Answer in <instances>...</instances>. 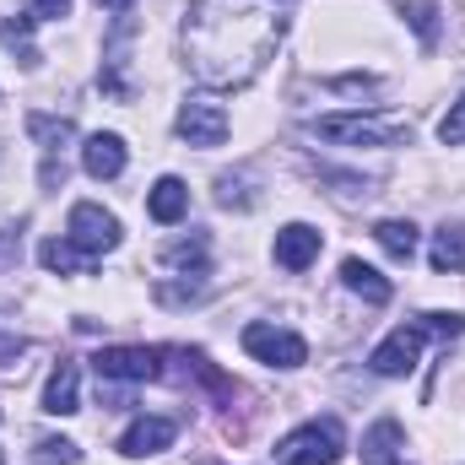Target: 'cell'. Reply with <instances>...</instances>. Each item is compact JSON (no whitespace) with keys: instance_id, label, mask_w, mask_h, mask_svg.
<instances>
[{"instance_id":"obj_5","label":"cell","mask_w":465,"mask_h":465,"mask_svg":"<svg viewBox=\"0 0 465 465\" xmlns=\"http://www.w3.org/2000/svg\"><path fill=\"white\" fill-rule=\"evenodd\" d=\"M243 351L271 362V368H303L309 362V341L298 331H287V325H271V320L243 325Z\"/></svg>"},{"instance_id":"obj_1","label":"cell","mask_w":465,"mask_h":465,"mask_svg":"<svg viewBox=\"0 0 465 465\" xmlns=\"http://www.w3.org/2000/svg\"><path fill=\"white\" fill-rule=\"evenodd\" d=\"M287 38V5L282 0H190L184 11V65L201 87L238 93L260 82V71L276 60Z\"/></svg>"},{"instance_id":"obj_30","label":"cell","mask_w":465,"mask_h":465,"mask_svg":"<svg viewBox=\"0 0 465 465\" xmlns=\"http://www.w3.org/2000/svg\"><path fill=\"white\" fill-rule=\"evenodd\" d=\"M395 465H406V460H395Z\"/></svg>"},{"instance_id":"obj_3","label":"cell","mask_w":465,"mask_h":465,"mask_svg":"<svg viewBox=\"0 0 465 465\" xmlns=\"http://www.w3.org/2000/svg\"><path fill=\"white\" fill-rule=\"evenodd\" d=\"M309 130L320 141H336V146H401V141H411V130L401 119H373V114H325Z\"/></svg>"},{"instance_id":"obj_11","label":"cell","mask_w":465,"mask_h":465,"mask_svg":"<svg viewBox=\"0 0 465 465\" xmlns=\"http://www.w3.org/2000/svg\"><path fill=\"white\" fill-rule=\"evenodd\" d=\"M124 163H130V152H124V135H114V130H98V135L82 141V168H87V179H119Z\"/></svg>"},{"instance_id":"obj_14","label":"cell","mask_w":465,"mask_h":465,"mask_svg":"<svg viewBox=\"0 0 465 465\" xmlns=\"http://www.w3.org/2000/svg\"><path fill=\"white\" fill-rule=\"evenodd\" d=\"M341 282H347L362 303H373V309H384V303H390V292H395V287H390V276H379L368 260H341Z\"/></svg>"},{"instance_id":"obj_17","label":"cell","mask_w":465,"mask_h":465,"mask_svg":"<svg viewBox=\"0 0 465 465\" xmlns=\"http://www.w3.org/2000/svg\"><path fill=\"white\" fill-rule=\"evenodd\" d=\"M33 27H38V16H33V11H27V16H5V22H0V44H5L27 71L44 60V54H38V44H33Z\"/></svg>"},{"instance_id":"obj_23","label":"cell","mask_w":465,"mask_h":465,"mask_svg":"<svg viewBox=\"0 0 465 465\" xmlns=\"http://www.w3.org/2000/svg\"><path fill=\"white\" fill-rule=\"evenodd\" d=\"M163 260H168V265H195V271H206V238H179V243L163 249Z\"/></svg>"},{"instance_id":"obj_9","label":"cell","mask_w":465,"mask_h":465,"mask_svg":"<svg viewBox=\"0 0 465 465\" xmlns=\"http://www.w3.org/2000/svg\"><path fill=\"white\" fill-rule=\"evenodd\" d=\"M173 439H179V422H173V417H135V422L119 433V455L146 460V455H163Z\"/></svg>"},{"instance_id":"obj_8","label":"cell","mask_w":465,"mask_h":465,"mask_svg":"<svg viewBox=\"0 0 465 465\" xmlns=\"http://www.w3.org/2000/svg\"><path fill=\"white\" fill-rule=\"evenodd\" d=\"M163 351L152 347H104L93 357V368H98V379H119V384H141V379H157L163 368Z\"/></svg>"},{"instance_id":"obj_31","label":"cell","mask_w":465,"mask_h":465,"mask_svg":"<svg viewBox=\"0 0 465 465\" xmlns=\"http://www.w3.org/2000/svg\"><path fill=\"white\" fill-rule=\"evenodd\" d=\"M282 5H287V0H282Z\"/></svg>"},{"instance_id":"obj_4","label":"cell","mask_w":465,"mask_h":465,"mask_svg":"<svg viewBox=\"0 0 465 465\" xmlns=\"http://www.w3.org/2000/svg\"><path fill=\"white\" fill-rule=\"evenodd\" d=\"M65 238L87 254V260H104V254H114L119 249V217L114 212H104L98 201H76L71 206V217H65Z\"/></svg>"},{"instance_id":"obj_25","label":"cell","mask_w":465,"mask_h":465,"mask_svg":"<svg viewBox=\"0 0 465 465\" xmlns=\"http://www.w3.org/2000/svg\"><path fill=\"white\" fill-rule=\"evenodd\" d=\"M243 184H249L243 173H238V179L223 173V179H217V201H223V206H238V212H243V206H254V195H243Z\"/></svg>"},{"instance_id":"obj_15","label":"cell","mask_w":465,"mask_h":465,"mask_svg":"<svg viewBox=\"0 0 465 465\" xmlns=\"http://www.w3.org/2000/svg\"><path fill=\"white\" fill-rule=\"evenodd\" d=\"M428 265H433L439 276H450V271H465V223H444V228L433 232Z\"/></svg>"},{"instance_id":"obj_26","label":"cell","mask_w":465,"mask_h":465,"mask_svg":"<svg viewBox=\"0 0 465 465\" xmlns=\"http://www.w3.org/2000/svg\"><path fill=\"white\" fill-rule=\"evenodd\" d=\"M22 260V228H0V271H16Z\"/></svg>"},{"instance_id":"obj_29","label":"cell","mask_w":465,"mask_h":465,"mask_svg":"<svg viewBox=\"0 0 465 465\" xmlns=\"http://www.w3.org/2000/svg\"><path fill=\"white\" fill-rule=\"evenodd\" d=\"M0 465H5V455H0Z\"/></svg>"},{"instance_id":"obj_2","label":"cell","mask_w":465,"mask_h":465,"mask_svg":"<svg viewBox=\"0 0 465 465\" xmlns=\"http://www.w3.org/2000/svg\"><path fill=\"white\" fill-rule=\"evenodd\" d=\"M347 455V428L341 417H314L303 428H292L276 444V465H336Z\"/></svg>"},{"instance_id":"obj_18","label":"cell","mask_w":465,"mask_h":465,"mask_svg":"<svg viewBox=\"0 0 465 465\" xmlns=\"http://www.w3.org/2000/svg\"><path fill=\"white\" fill-rule=\"evenodd\" d=\"M27 135L38 141V152L44 157H60L65 146H71V135H76V124L60 114H27Z\"/></svg>"},{"instance_id":"obj_16","label":"cell","mask_w":465,"mask_h":465,"mask_svg":"<svg viewBox=\"0 0 465 465\" xmlns=\"http://www.w3.org/2000/svg\"><path fill=\"white\" fill-rule=\"evenodd\" d=\"M38 260H44V271H54V276H82V271L98 265V260H87L71 238H44V243H38Z\"/></svg>"},{"instance_id":"obj_12","label":"cell","mask_w":465,"mask_h":465,"mask_svg":"<svg viewBox=\"0 0 465 465\" xmlns=\"http://www.w3.org/2000/svg\"><path fill=\"white\" fill-rule=\"evenodd\" d=\"M184 212H190V184H184V179H173V173H163V179L146 190V217H152V223H163V228H173Z\"/></svg>"},{"instance_id":"obj_27","label":"cell","mask_w":465,"mask_h":465,"mask_svg":"<svg viewBox=\"0 0 465 465\" xmlns=\"http://www.w3.org/2000/svg\"><path fill=\"white\" fill-rule=\"evenodd\" d=\"M33 16H38V22H54V16H71V0H33Z\"/></svg>"},{"instance_id":"obj_10","label":"cell","mask_w":465,"mask_h":465,"mask_svg":"<svg viewBox=\"0 0 465 465\" xmlns=\"http://www.w3.org/2000/svg\"><path fill=\"white\" fill-rule=\"evenodd\" d=\"M320 249H325V232L309 228V223H287L276 232V265L282 271H309L320 260Z\"/></svg>"},{"instance_id":"obj_19","label":"cell","mask_w":465,"mask_h":465,"mask_svg":"<svg viewBox=\"0 0 465 465\" xmlns=\"http://www.w3.org/2000/svg\"><path fill=\"white\" fill-rule=\"evenodd\" d=\"M395 450H401V422L395 417H379L362 433V465H395Z\"/></svg>"},{"instance_id":"obj_7","label":"cell","mask_w":465,"mask_h":465,"mask_svg":"<svg viewBox=\"0 0 465 465\" xmlns=\"http://www.w3.org/2000/svg\"><path fill=\"white\" fill-rule=\"evenodd\" d=\"M173 130H179L190 146H223V141H228V109H223L217 98L195 93V98H184V104H179Z\"/></svg>"},{"instance_id":"obj_24","label":"cell","mask_w":465,"mask_h":465,"mask_svg":"<svg viewBox=\"0 0 465 465\" xmlns=\"http://www.w3.org/2000/svg\"><path fill=\"white\" fill-rule=\"evenodd\" d=\"M439 141L444 146H465V93L450 104V114L439 119Z\"/></svg>"},{"instance_id":"obj_21","label":"cell","mask_w":465,"mask_h":465,"mask_svg":"<svg viewBox=\"0 0 465 465\" xmlns=\"http://www.w3.org/2000/svg\"><path fill=\"white\" fill-rule=\"evenodd\" d=\"M401 16H406V27L422 38V49L439 44V5H433V0H401Z\"/></svg>"},{"instance_id":"obj_28","label":"cell","mask_w":465,"mask_h":465,"mask_svg":"<svg viewBox=\"0 0 465 465\" xmlns=\"http://www.w3.org/2000/svg\"><path fill=\"white\" fill-rule=\"evenodd\" d=\"M98 5H109V11H124V5H130V0H98Z\"/></svg>"},{"instance_id":"obj_20","label":"cell","mask_w":465,"mask_h":465,"mask_svg":"<svg viewBox=\"0 0 465 465\" xmlns=\"http://www.w3.org/2000/svg\"><path fill=\"white\" fill-rule=\"evenodd\" d=\"M373 238H379V249L395 254V260H411V254H417V228L401 223V217H384V223L373 228Z\"/></svg>"},{"instance_id":"obj_13","label":"cell","mask_w":465,"mask_h":465,"mask_svg":"<svg viewBox=\"0 0 465 465\" xmlns=\"http://www.w3.org/2000/svg\"><path fill=\"white\" fill-rule=\"evenodd\" d=\"M44 411L49 417L82 411V373H76V362H54V373L44 379Z\"/></svg>"},{"instance_id":"obj_6","label":"cell","mask_w":465,"mask_h":465,"mask_svg":"<svg viewBox=\"0 0 465 465\" xmlns=\"http://www.w3.org/2000/svg\"><path fill=\"white\" fill-rule=\"evenodd\" d=\"M422 347H428V325H401V331H390L373 357H368V368L379 373V379H406L417 362H422Z\"/></svg>"},{"instance_id":"obj_22","label":"cell","mask_w":465,"mask_h":465,"mask_svg":"<svg viewBox=\"0 0 465 465\" xmlns=\"http://www.w3.org/2000/svg\"><path fill=\"white\" fill-rule=\"evenodd\" d=\"M76 460H82V450L71 439H38L33 444V465H76Z\"/></svg>"}]
</instances>
